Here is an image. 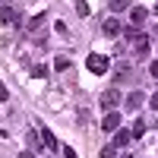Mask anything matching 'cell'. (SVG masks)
Segmentation results:
<instances>
[{"mask_svg":"<svg viewBox=\"0 0 158 158\" xmlns=\"http://www.w3.org/2000/svg\"><path fill=\"white\" fill-rule=\"evenodd\" d=\"M85 67H89V73H95V76H104V73L111 70V60L104 57V54H89Z\"/></svg>","mask_w":158,"mask_h":158,"instance_id":"obj_1","label":"cell"},{"mask_svg":"<svg viewBox=\"0 0 158 158\" xmlns=\"http://www.w3.org/2000/svg\"><path fill=\"white\" fill-rule=\"evenodd\" d=\"M120 101H123V98H120V92H117V89H108V92L98 98V104L104 108V114H108V111H117V104H120Z\"/></svg>","mask_w":158,"mask_h":158,"instance_id":"obj_2","label":"cell"},{"mask_svg":"<svg viewBox=\"0 0 158 158\" xmlns=\"http://www.w3.org/2000/svg\"><path fill=\"white\" fill-rule=\"evenodd\" d=\"M0 22H3V25H19L22 16H19V10L13 3H6V6H0Z\"/></svg>","mask_w":158,"mask_h":158,"instance_id":"obj_3","label":"cell"},{"mask_svg":"<svg viewBox=\"0 0 158 158\" xmlns=\"http://www.w3.org/2000/svg\"><path fill=\"white\" fill-rule=\"evenodd\" d=\"M101 130H104V133H117V130H120V114H117V111H108V114H104V120H101Z\"/></svg>","mask_w":158,"mask_h":158,"instance_id":"obj_4","label":"cell"},{"mask_svg":"<svg viewBox=\"0 0 158 158\" xmlns=\"http://www.w3.org/2000/svg\"><path fill=\"white\" fill-rule=\"evenodd\" d=\"M114 79L117 82H130V79H133V67H130V63H114Z\"/></svg>","mask_w":158,"mask_h":158,"instance_id":"obj_5","label":"cell"},{"mask_svg":"<svg viewBox=\"0 0 158 158\" xmlns=\"http://www.w3.org/2000/svg\"><path fill=\"white\" fill-rule=\"evenodd\" d=\"M38 133H41V142H44V149H48V152H57V149H60V146H57V136L51 133L48 127H38Z\"/></svg>","mask_w":158,"mask_h":158,"instance_id":"obj_6","label":"cell"},{"mask_svg":"<svg viewBox=\"0 0 158 158\" xmlns=\"http://www.w3.org/2000/svg\"><path fill=\"white\" fill-rule=\"evenodd\" d=\"M146 51H149V38H146V35H136V38H133V54L142 60V57H146Z\"/></svg>","mask_w":158,"mask_h":158,"instance_id":"obj_7","label":"cell"},{"mask_svg":"<svg viewBox=\"0 0 158 158\" xmlns=\"http://www.w3.org/2000/svg\"><path fill=\"white\" fill-rule=\"evenodd\" d=\"M142 101H146V95L136 89V92H130V95H127V101H123V104H127V111H139V104H142Z\"/></svg>","mask_w":158,"mask_h":158,"instance_id":"obj_8","label":"cell"},{"mask_svg":"<svg viewBox=\"0 0 158 158\" xmlns=\"http://www.w3.org/2000/svg\"><path fill=\"white\" fill-rule=\"evenodd\" d=\"M120 32H123V29H120V19H117V16L104 19V35H108V38H117Z\"/></svg>","mask_w":158,"mask_h":158,"instance_id":"obj_9","label":"cell"},{"mask_svg":"<svg viewBox=\"0 0 158 158\" xmlns=\"http://www.w3.org/2000/svg\"><path fill=\"white\" fill-rule=\"evenodd\" d=\"M130 19H133V25H142L149 19V10L146 6H130Z\"/></svg>","mask_w":158,"mask_h":158,"instance_id":"obj_10","label":"cell"},{"mask_svg":"<svg viewBox=\"0 0 158 158\" xmlns=\"http://www.w3.org/2000/svg\"><path fill=\"white\" fill-rule=\"evenodd\" d=\"M130 139H133V130H117V133H114V146H117V149H123Z\"/></svg>","mask_w":158,"mask_h":158,"instance_id":"obj_11","label":"cell"},{"mask_svg":"<svg viewBox=\"0 0 158 158\" xmlns=\"http://www.w3.org/2000/svg\"><path fill=\"white\" fill-rule=\"evenodd\" d=\"M44 19H48L44 13H38V16H35V19L29 22V32H32V35H38V32H41V25H44Z\"/></svg>","mask_w":158,"mask_h":158,"instance_id":"obj_12","label":"cell"},{"mask_svg":"<svg viewBox=\"0 0 158 158\" xmlns=\"http://www.w3.org/2000/svg\"><path fill=\"white\" fill-rule=\"evenodd\" d=\"M54 70H57V73H67V70H70V57H63V54H60V57L54 60Z\"/></svg>","mask_w":158,"mask_h":158,"instance_id":"obj_13","label":"cell"},{"mask_svg":"<svg viewBox=\"0 0 158 158\" xmlns=\"http://www.w3.org/2000/svg\"><path fill=\"white\" fill-rule=\"evenodd\" d=\"M142 133H146V123H142V117H136V123H133V136L139 139Z\"/></svg>","mask_w":158,"mask_h":158,"instance_id":"obj_14","label":"cell"},{"mask_svg":"<svg viewBox=\"0 0 158 158\" xmlns=\"http://www.w3.org/2000/svg\"><path fill=\"white\" fill-rule=\"evenodd\" d=\"M117 155V146H114V142H111V146H104L101 149V158H114Z\"/></svg>","mask_w":158,"mask_h":158,"instance_id":"obj_15","label":"cell"},{"mask_svg":"<svg viewBox=\"0 0 158 158\" xmlns=\"http://www.w3.org/2000/svg\"><path fill=\"white\" fill-rule=\"evenodd\" d=\"M76 13H79V16H89V3H85V0H76Z\"/></svg>","mask_w":158,"mask_h":158,"instance_id":"obj_16","label":"cell"},{"mask_svg":"<svg viewBox=\"0 0 158 158\" xmlns=\"http://www.w3.org/2000/svg\"><path fill=\"white\" fill-rule=\"evenodd\" d=\"M130 6V0H111V10L117 13V10H127Z\"/></svg>","mask_w":158,"mask_h":158,"instance_id":"obj_17","label":"cell"},{"mask_svg":"<svg viewBox=\"0 0 158 158\" xmlns=\"http://www.w3.org/2000/svg\"><path fill=\"white\" fill-rule=\"evenodd\" d=\"M32 73H35V76H38V79H41V76H48V67H44V63H38V67H35V70H32Z\"/></svg>","mask_w":158,"mask_h":158,"instance_id":"obj_18","label":"cell"},{"mask_svg":"<svg viewBox=\"0 0 158 158\" xmlns=\"http://www.w3.org/2000/svg\"><path fill=\"white\" fill-rule=\"evenodd\" d=\"M149 76H152V79H158V60H152V63H149Z\"/></svg>","mask_w":158,"mask_h":158,"instance_id":"obj_19","label":"cell"},{"mask_svg":"<svg viewBox=\"0 0 158 158\" xmlns=\"http://www.w3.org/2000/svg\"><path fill=\"white\" fill-rule=\"evenodd\" d=\"M0 101H10V92H6V85L0 82Z\"/></svg>","mask_w":158,"mask_h":158,"instance_id":"obj_20","label":"cell"},{"mask_svg":"<svg viewBox=\"0 0 158 158\" xmlns=\"http://www.w3.org/2000/svg\"><path fill=\"white\" fill-rule=\"evenodd\" d=\"M63 158H79V155H76V152H73L70 146H63Z\"/></svg>","mask_w":158,"mask_h":158,"instance_id":"obj_21","label":"cell"},{"mask_svg":"<svg viewBox=\"0 0 158 158\" xmlns=\"http://www.w3.org/2000/svg\"><path fill=\"white\" fill-rule=\"evenodd\" d=\"M16 158H38V155H35V152H19Z\"/></svg>","mask_w":158,"mask_h":158,"instance_id":"obj_22","label":"cell"},{"mask_svg":"<svg viewBox=\"0 0 158 158\" xmlns=\"http://www.w3.org/2000/svg\"><path fill=\"white\" fill-rule=\"evenodd\" d=\"M149 104H152V108L158 111V92H155V95H152V101H149Z\"/></svg>","mask_w":158,"mask_h":158,"instance_id":"obj_23","label":"cell"},{"mask_svg":"<svg viewBox=\"0 0 158 158\" xmlns=\"http://www.w3.org/2000/svg\"><path fill=\"white\" fill-rule=\"evenodd\" d=\"M120 158H133V155H130V152H123V155H120Z\"/></svg>","mask_w":158,"mask_h":158,"instance_id":"obj_24","label":"cell"},{"mask_svg":"<svg viewBox=\"0 0 158 158\" xmlns=\"http://www.w3.org/2000/svg\"><path fill=\"white\" fill-rule=\"evenodd\" d=\"M0 139H3V130H0Z\"/></svg>","mask_w":158,"mask_h":158,"instance_id":"obj_25","label":"cell"},{"mask_svg":"<svg viewBox=\"0 0 158 158\" xmlns=\"http://www.w3.org/2000/svg\"><path fill=\"white\" fill-rule=\"evenodd\" d=\"M3 3H13V0H3Z\"/></svg>","mask_w":158,"mask_h":158,"instance_id":"obj_26","label":"cell"},{"mask_svg":"<svg viewBox=\"0 0 158 158\" xmlns=\"http://www.w3.org/2000/svg\"><path fill=\"white\" fill-rule=\"evenodd\" d=\"M155 13H158V3H155Z\"/></svg>","mask_w":158,"mask_h":158,"instance_id":"obj_27","label":"cell"}]
</instances>
